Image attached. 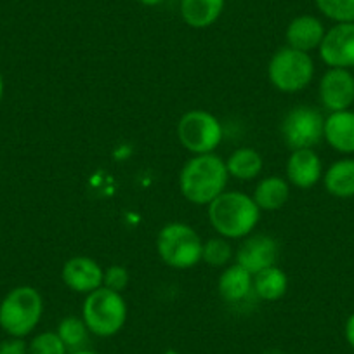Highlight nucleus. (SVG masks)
I'll use <instances>...</instances> for the list:
<instances>
[{
    "instance_id": "1",
    "label": "nucleus",
    "mask_w": 354,
    "mask_h": 354,
    "mask_svg": "<svg viewBox=\"0 0 354 354\" xmlns=\"http://www.w3.org/2000/svg\"><path fill=\"white\" fill-rule=\"evenodd\" d=\"M230 174L226 162L216 153L193 155L179 174V189L188 202L209 205L226 192Z\"/></svg>"
},
{
    "instance_id": "2",
    "label": "nucleus",
    "mask_w": 354,
    "mask_h": 354,
    "mask_svg": "<svg viewBox=\"0 0 354 354\" xmlns=\"http://www.w3.org/2000/svg\"><path fill=\"white\" fill-rule=\"evenodd\" d=\"M207 207L212 227L227 240L247 238L261 221L262 210L247 193L224 192Z\"/></svg>"
},
{
    "instance_id": "3",
    "label": "nucleus",
    "mask_w": 354,
    "mask_h": 354,
    "mask_svg": "<svg viewBox=\"0 0 354 354\" xmlns=\"http://www.w3.org/2000/svg\"><path fill=\"white\" fill-rule=\"evenodd\" d=\"M42 315V295L30 285L15 287L0 301V328L9 337H28L39 326Z\"/></svg>"
},
{
    "instance_id": "4",
    "label": "nucleus",
    "mask_w": 354,
    "mask_h": 354,
    "mask_svg": "<svg viewBox=\"0 0 354 354\" xmlns=\"http://www.w3.org/2000/svg\"><path fill=\"white\" fill-rule=\"evenodd\" d=\"M82 319L93 335L101 339L113 337L127 322V302L120 292L101 287L85 295Z\"/></svg>"
},
{
    "instance_id": "5",
    "label": "nucleus",
    "mask_w": 354,
    "mask_h": 354,
    "mask_svg": "<svg viewBox=\"0 0 354 354\" xmlns=\"http://www.w3.org/2000/svg\"><path fill=\"white\" fill-rule=\"evenodd\" d=\"M203 240L192 226L170 223L156 236V252L163 264L174 270H192L202 262Z\"/></svg>"
},
{
    "instance_id": "6",
    "label": "nucleus",
    "mask_w": 354,
    "mask_h": 354,
    "mask_svg": "<svg viewBox=\"0 0 354 354\" xmlns=\"http://www.w3.org/2000/svg\"><path fill=\"white\" fill-rule=\"evenodd\" d=\"M268 78L280 93H301L315 78V61L309 53L285 46L270 59Z\"/></svg>"
},
{
    "instance_id": "7",
    "label": "nucleus",
    "mask_w": 354,
    "mask_h": 354,
    "mask_svg": "<svg viewBox=\"0 0 354 354\" xmlns=\"http://www.w3.org/2000/svg\"><path fill=\"white\" fill-rule=\"evenodd\" d=\"M223 125L205 110H189L177 122V139L192 155L214 153L223 142Z\"/></svg>"
},
{
    "instance_id": "8",
    "label": "nucleus",
    "mask_w": 354,
    "mask_h": 354,
    "mask_svg": "<svg viewBox=\"0 0 354 354\" xmlns=\"http://www.w3.org/2000/svg\"><path fill=\"white\" fill-rule=\"evenodd\" d=\"M325 117L313 106H295L281 122V138L290 149L315 148L323 141Z\"/></svg>"
},
{
    "instance_id": "9",
    "label": "nucleus",
    "mask_w": 354,
    "mask_h": 354,
    "mask_svg": "<svg viewBox=\"0 0 354 354\" xmlns=\"http://www.w3.org/2000/svg\"><path fill=\"white\" fill-rule=\"evenodd\" d=\"M319 103L328 113L351 110L354 104V73L344 68H328L319 78Z\"/></svg>"
},
{
    "instance_id": "10",
    "label": "nucleus",
    "mask_w": 354,
    "mask_h": 354,
    "mask_svg": "<svg viewBox=\"0 0 354 354\" xmlns=\"http://www.w3.org/2000/svg\"><path fill=\"white\" fill-rule=\"evenodd\" d=\"M318 50L328 68L354 70V23H335L326 30Z\"/></svg>"
},
{
    "instance_id": "11",
    "label": "nucleus",
    "mask_w": 354,
    "mask_h": 354,
    "mask_svg": "<svg viewBox=\"0 0 354 354\" xmlns=\"http://www.w3.org/2000/svg\"><path fill=\"white\" fill-rule=\"evenodd\" d=\"M278 255H280V247L273 236H268V234L250 236L248 234L238 247L234 257H236V264L243 266L245 270L255 274L277 264Z\"/></svg>"
},
{
    "instance_id": "12",
    "label": "nucleus",
    "mask_w": 354,
    "mask_h": 354,
    "mask_svg": "<svg viewBox=\"0 0 354 354\" xmlns=\"http://www.w3.org/2000/svg\"><path fill=\"white\" fill-rule=\"evenodd\" d=\"M103 274L104 270L97 264V261L87 257V255H77V257L68 259L61 270V278H63L64 285L70 290L84 295L103 287Z\"/></svg>"
},
{
    "instance_id": "13",
    "label": "nucleus",
    "mask_w": 354,
    "mask_h": 354,
    "mask_svg": "<svg viewBox=\"0 0 354 354\" xmlns=\"http://www.w3.org/2000/svg\"><path fill=\"white\" fill-rule=\"evenodd\" d=\"M287 181L299 189H309L323 179V163L313 148L292 149L287 158Z\"/></svg>"
},
{
    "instance_id": "14",
    "label": "nucleus",
    "mask_w": 354,
    "mask_h": 354,
    "mask_svg": "<svg viewBox=\"0 0 354 354\" xmlns=\"http://www.w3.org/2000/svg\"><path fill=\"white\" fill-rule=\"evenodd\" d=\"M325 33L326 28L322 19L313 15H302L288 23L285 39H287V46L292 49L311 53V50L319 49Z\"/></svg>"
},
{
    "instance_id": "15",
    "label": "nucleus",
    "mask_w": 354,
    "mask_h": 354,
    "mask_svg": "<svg viewBox=\"0 0 354 354\" xmlns=\"http://www.w3.org/2000/svg\"><path fill=\"white\" fill-rule=\"evenodd\" d=\"M323 139L337 153L346 156L354 155V111H333L325 117Z\"/></svg>"
},
{
    "instance_id": "16",
    "label": "nucleus",
    "mask_w": 354,
    "mask_h": 354,
    "mask_svg": "<svg viewBox=\"0 0 354 354\" xmlns=\"http://www.w3.org/2000/svg\"><path fill=\"white\" fill-rule=\"evenodd\" d=\"M219 295L230 304L245 301L254 292V274L240 264L226 266V270L219 274L217 280Z\"/></svg>"
},
{
    "instance_id": "17",
    "label": "nucleus",
    "mask_w": 354,
    "mask_h": 354,
    "mask_svg": "<svg viewBox=\"0 0 354 354\" xmlns=\"http://www.w3.org/2000/svg\"><path fill=\"white\" fill-rule=\"evenodd\" d=\"M254 202L261 210H280L290 200V183L280 176H268L257 183L254 192Z\"/></svg>"
},
{
    "instance_id": "18",
    "label": "nucleus",
    "mask_w": 354,
    "mask_h": 354,
    "mask_svg": "<svg viewBox=\"0 0 354 354\" xmlns=\"http://www.w3.org/2000/svg\"><path fill=\"white\" fill-rule=\"evenodd\" d=\"M323 186L335 198H354V158L346 156L333 162L323 172Z\"/></svg>"
},
{
    "instance_id": "19",
    "label": "nucleus",
    "mask_w": 354,
    "mask_h": 354,
    "mask_svg": "<svg viewBox=\"0 0 354 354\" xmlns=\"http://www.w3.org/2000/svg\"><path fill=\"white\" fill-rule=\"evenodd\" d=\"M226 0H181V18L188 26L196 30L209 28L224 11Z\"/></svg>"
},
{
    "instance_id": "20",
    "label": "nucleus",
    "mask_w": 354,
    "mask_h": 354,
    "mask_svg": "<svg viewBox=\"0 0 354 354\" xmlns=\"http://www.w3.org/2000/svg\"><path fill=\"white\" fill-rule=\"evenodd\" d=\"M288 290V277L277 264L254 274V294L261 301L274 302L285 297Z\"/></svg>"
},
{
    "instance_id": "21",
    "label": "nucleus",
    "mask_w": 354,
    "mask_h": 354,
    "mask_svg": "<svg viewBox=\"0 0 354 354\" xmlns=\"http://www.w3.org/2000/svg\"><path fill=\"white\" fill-rule=\"evenodd\" d=\"M262 167H264V160L261 153L247 146L234 149L226 160L227 174L238 181H254L261 176Z\"/></svg>"
},
{
    "instance_id": "22",
    "label": "nucleus",
    "mask_w": 354,
    "mask_h": 354,
    "mask_svg": "<svg viewBox=\"0 0 354 354\" xmlns=\"http://www.w3.org/2000/svg\"><path fill=\"white\" fill-rule=\"evenodd\" d=\"M56 333L63 340L66 349L71 353V351L85 349L91 332H88L87 325H85L82 318H78V316H66V318L59 322Z\"/></svg>"
},
{
    "instance_id": "23",
    "label": "nucleus",
    "mask_w": 354,
    "mask_h": 354,
    "mask_svg": "<svg viewBox=\"0 0 354 354\" xmlns=\"http://www.w3.org/2000/svg\"><path fill=\"white\" fill-rule=\"evenodd\" d=\"M234 250L230 240L223 236H214L203 241L202 261L212 268H226L233 261Z\"/></svg>"
},
{
    "instance_id": "24",
    "label": "nucleus",
    "mask_w": 354,
    "mask_h": 354,
    "mask_svg": "<svg viewBox=\"0 0 354 354\" xmlns=\"http://www.w3.org/2000/svg\"><path fill=\"white\" fill-rule=\"evenodd\" d=\"M316 8L333 23H354V0H315Z\"/></svg>"
},
{
    "instance_id": "25",
    "label": "nucleus",
    "mask_w": 354,
    "mask_h": 354,
    "mask_svg": "<svg viewBox=\"0 0 354 354\" xmlns=\"http://www.w3.org/2000/svg\"><path fill=\"white\" fill-rule=\"evenodd\" d=\"M70 351L56 332H40L28 342V354H68Z\"/></svg>"
},
{
    "instance_id": "26",
    "label": "nucleus",
    "mask_w": 354,
    "mask_h": 354,
    "mask_svg": "<svg viewBox=\"0 0 354 354\" xmlns=\"http://www.w3.org/2000/svg\"><path fill=\"white\" fill-rule=\"evenodd\" d=\"M129 281H131V274H129V271L125 266L113 264L104 270L103 287L110 288V290L120 292L122 294V292L129 287Z\"/></svg>"
},
{
    "instance_id": "27",
    "label": "nucleus",
    "mask_w": 354,
    "mask_h": 354,
    "mask_svg": "<svg viewBox=\"0 0 354 354\" xmlns=\"http://www.w3.org/2000/svg\"><path fill=\"white\" fill-rule=\"evenodd\" d=\"M0 354H28V344L25 342V339L8 337L0 340Z\"/></svg>"
},
{
    "instance_id": "28",
    "label": "nucleus",
    "mask_w": 354,
    "mask_h": 354,
    "mask_svg": "<svg viewBox=\"0 0 354 354\" xmlns=\"http://www.w3.org/2000/svg\"><path fill=\"white\" fill-rule=\"evenodd\" d=\"M344 337H346V342L349 344L351 349L354 351V313H351L344 323Z\"/></svg>"
},
{
    "instance_id": "29",
    "label": "nucleus",
    "mask_w": 354,
    "mask_h": 354,
    "mask_svg": "<svg viewBox=\"0 0 354 354\" xmlns=\"http://www.w3.org/2000/svg\"><path fill=\"white\" fill-rule=\"evenodd\" d=\"M139 4L142 6H148V8H155V6H160L163 0H138Z\"/></svg>"
},
{
    "instance_id": "30",
    "label": "nucleus",
    "mask_w": 354,
    "mask_h": 354,
    "mask_svg": "<svg viewBox=\"0 0 354 354\" xmlns=\"http://www.w3.org/2000/svg\"><path fill=\"white\" fill-rule=\"evenodd\" d=\"M68 354H101V353H97V351H93V349H87V347H85V349L71 351V353H68Z\"/></svg>"
},
{
    "instance_id": "31",
    "label": "nucleus",
    "mask_w": 354,
    "mask_h": 354,
    "mask_svg": "<svg viewBox=\"0 0 354 354\" xmlns=\"http://www.w3.org/2000/svg\"><path fill=\"white\" fill-rule=\"evenodd\" d=\"M4 91H6V84H4V75L0 71V101L4 97Z\"/></svg>"
},
{
    "instance_id": "32",
    "label": "nucleus",
    "mask_w": 354,
    "mask_h": 354,
    "mask_svg": "<svg viewBox=\"0 0 354 354\" xmlns=\"http://www.w3.org/2000/svg\"><path fill=\"white\" fill-rule=\"evenodd\" d=\"M163 354H179V353H177L176 349H167L165 353H163Z\"/></svg>"
}]
</instances>
